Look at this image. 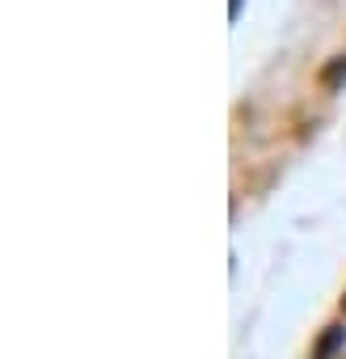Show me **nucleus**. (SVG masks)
Instances as JSON below:
<instances>
[{
	"mask_svg": "<svg viewBox=\"0 0 346 359\" xmlns=\"http://www.w3.org/2000/svg\"><path fill=\"white\" fill-rule=\"evenodd\" d=\"M342 346H346V330L342 325H325L321 338H317V346H312V359H333Z\"/></svg>",
	"mask_w": 346,
	"mask_h": 359,
	"instance_id": "nucleus-1",
	"label": "nucleus"
},
{
	"mask_svg": "<svg viewBox=\"0 0 346 359\" xmlns=\"http://www.w3.org/2000/svg\"><path fill=\"white\" fill-rule=\"evenodd\" d=\"M342 81H346V55H338L333 64L321 68V85H325V89H338Z\"/></svg>",
	"mask_w": 346,
	"mask_h": 359,
	"instance_id": "nucleus-2",
	"label": "nucleus"
}]
</instances>
